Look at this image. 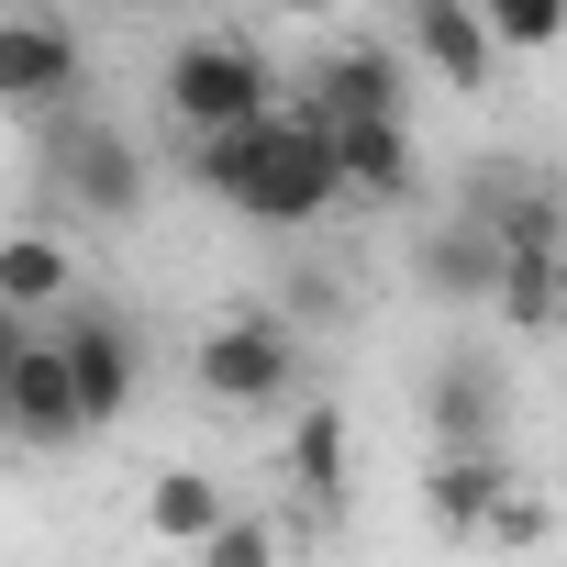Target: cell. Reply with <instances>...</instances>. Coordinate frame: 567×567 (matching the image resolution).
<instances>
[{"label": "cell", "mask_w": 567, "mask_h": 567, "mask_svg": "<svg viewBox=\"0 0 567 567\" xmlns=\"http://www.w3.org/2000/svg\"><path fill=\"white\" fill-rule=\"evenodd\" d=\"M278 478H290L312 512H334V501H346V478H357V423H346L334 401H301V412H290V434H278Z\"/></svg>", "instance_id": "cell-14"}, {"label": "cell", "mask_w": 567, "mask_h": 567, "mask_svg": "<svg viewBox=\"0 0 567 567\" xmlns=\"http://www.w3.org/2000/svg\"><path fill=\"white\" fill-rule=\"evenodd\" d=\"M34 334H45V323H23V312H0V379L23 368V346H34Z\"/></svg>", "instance_id": "cell-22"}, {"label": "cell", "mask_w": 567, "mask_h": 567, "mask_svg": "<svg viewBox=\"0 0 567 567\" xmlns=\"http://www.w3.org/2000/svg\"><path fill=\"white\" fill-rule=\"evenodd\" d=\"M334 301H346V290H334V267H312V256H301V267H290V301H278V312H290V323H323Z\"/></svg>", "instance_id": "cell-20"}, {"label": "cell", "mask_w": 567, "mask_h": 567, "mask_svg": "<svg viewBox=\"0 0 567 567\" xmlns=\"http://www.w3.org/2000/svg\"><path fill=\"white\" fill-rule=\"evenodd\" d=\"M323 123H401V101H412V56L401 45H379V34H346V45H323L312 56V90H301Z\"/></svg>", "instance_id": "cell-8"}, {"label": "cell", "mask_w": 567, "mask_h": 567, "mask_svg": "<svg viewBox=\"0 0 567 567\" xmlns=\"http://www.w3.org/2000/svg\"><path fill=\"white\" fill-rule=\"evenodd\" d=\"M56 346H68V379H79V412H90V434L134 401V323L123 312H101V301H79L68 323H56Z\"/></svg>", "instance_id": "cell-12"}, {"label": "cell", "mask_w": 567, "mask_h": 567, "mask_svg": "<svg viewBox=\"0 0 567 567\" xmlns=\"http://www.w3.org/2000/svg\"><path fill=\"white\" fill-rule=\"evenodd\" d=\"M79 434H90V412H79L68 346H56V334H34V346H23V368L0 379V445H23V456H68Z\"/></svg>", "instance_id": "cell-7"}, {"label": "cell", "mask_w": 567, "mask_h": 567, "mask_svg": "<svg viewBox=\"0 0 567 567\" xmlns=\"http://www.w3.org/2000/svg\"><path fill=\"white\" fill-rule=\"evenodd\" d=\"M223 523H234V489H223L212 467H156V478H145V534H156V545L200 556Z\"/></svg>", "instance_id": "cell-16"}, {"label": "cell", "mask_w": 567, "mask_h": 567, "mask_svg": "<svg viewBox=\"0 0 567 567\" xmlns=\"http://www.w3.org/2000/svg\"><path fill=\"white\" fill-rule=\"evenodd\" d=\"M545 534H556V501H534V489H523V501H501V523H489L478 545H489V556H534Z\"/></svg>", "instance_id": "cell-19"}, {"label": "cell", "mask_w": 567, "mask_h": 567, "mask_svg": "<svg viewBox=\"0 0 567 567\" xmlns=\"http://www.w3.org/2000/svg\"><path fill=\"white\" fill-rule=\"evenodd\" d=\"M101 12H134V23H145V12H178V0H101Z\"/></svg>", "instance_id": "cell-23"}, {"label": "cell", "mask_w": 567, "mask_h": 567, "mask_svg": "<svg viewBox=\"0 0 567 567\" xmlns=\"http://www.w3.org/2000/svg\"><path fill=\"white\" fill-rule=\"evenodd\" d=\"M0 312H23L45 334L79 312V256L56 223H0Z\"/></svg>", "instance_id": "cell-11"}, {"label": "cell", "mask_w": 567, "mask_h": 567, "mask_svg": "<svg viewBox=\"0 0 567 567\" xmlns=\"http://www.w3.org/2000/svg\"><path fill=\"white\" fill-rule=\"evenodd\" d=\"M412 278H423V301H445V312H489L501 301V234H489V212H456V223L412 234Z\"/></svg>", "instance_id": "cell-9"}, {"label": "cell", "mask_w": 567, "mask_h": 567, "mask_svg": "<svg viewBox=\"0 0 567 567\" xmlns=\"http://www.w3.org/2000/svg\"><path fill=\"white\" fill-rule=\"evenodd\" d=\"M189 178H200L212 200H234L245 223H267V234H301V223H323V212L346 200L334 123H323L312 101L267 112V123H245V134H223V145H189Z\"/></svg>", "instance_id": "cell-1"}, {"label": "cell", "mask_w": 567, "mask_h": 567, "mask_svg": "<svg viewBox=\"0 0 567 567\" xmlns=\"http://www.w3.org/2000/svg\"><path fill=\"white\" fill-rule=\"evenodd\" d=\"M79 79H90L79 23L45 12V0H12V12H0V112L56 123V112H79Z\"/></svg>", "instance_id": "cell-5"}, {"label": "cell", "mask_w": 567, "mask_h": 567, "mask_svg": "<svg viewBox=\"0 0 567 567\" xmlns=\"http://www.w3.org/2000/svg\"><path fill=\"white\" fill-rule=\"evenodd\" d=\"M501 501H523L512 445H501V456H434V467H423V523H434V534H467V545H478V534L501 523Z\"/></svg>", "instance_id": "cell-13"}, {"label": "cell", "mask_w": 567, "mask_h": 567, "mask_svg": "<svg viewBox=\"0 0 567 567\" xmlns=\"http://www.w3.org/2000/svg\"><path fill=\"white\" fill-rule=\"evenodd\" d=\"M401 56H412L434 90L478 101V90H489V68H501V34L478 23V0H412V34H401Z\"/></svg>", "instance_id": "cell-10"}, {"label": "cell", "mask_w": 567, "mask_h": 567, "mask_svg": "<svg viewBox=\"0 0 567 567\" xmlns=\"http://www.w3.org/2000/svg\"><path fill=\"white\" fill-rule=\"evenodd\" d=\"M556 200H567V189H556Z\"/></svg>", "instance_id": "cell-24"}, {"label": "cell", "mask_w": 567, "mask_h": 567, "mask_svg": "<svg viewBox=\"0 0 567 567\" xmlns=\"http://www.w3.org/2000/svg\"><path fill=\"white\" fill-rule=\"evenodd\" d=\"M256 12H267V23H312V34H323V23H334V0H256Z\"/></svg>", "instance_id": "cell-21"}, {"label": "cell", "mask_w": 567, "mask_h": 567, "mask_svg": "<svg viewBox=\"0 0 567 567\" xmlns=\"http://www.w3.org/2000/svg\"><path fill=\"white\" fill-rule=\"evenodd\" d=\"M334 167H346V200H368V212H401L423 189L412 123H334Z\"/></svg>", "instance_id": "cell-15"}, {"label": "cell", "mask_w": 567, "mask_h": 567, "mask_svg": "<svg viewBox=\"0 0 567 567\" xmlns=\"http://www.w3.org/2000/svg\"><path fill=\"white\" fill-rule=\"evenodd\" d=\"M423 423H434V456H501V434H512V379H501V357H489V346L434 357Z\"/></svg>", "instance_id": "cell-6"}, {"label": "cell", "mask_w": 567, "mask_h": 567, "mask_svg": "<svg viewBox=\"0 0 567 567\" xmlns=\"http://www.w3.org/2000/svg\"><path fill=\"white\" fill-rule=\"evenodd\" d=\"M200 567H278V523H267V512H245V501H234V523H223V534H212V545H200Z\"/></svg>", "instance_id": "cell-18"}, {"label": "cell", "mask_w": 567, "mask_h": 567, "mask_svg": "<svg viewBox=\"0 0 567 567\" xmlns=\"http://www.w3.org/2000/svg\"><path fill=\"white\" fill-rule=\"evenodd\" d=\"M189 379H200V401H223V412H278V401H301L312 357H301V323L278 312V301H245V312L200 323Z\"/></svg>", "instance_id": "cell-3"}, {"label": "cell", "mask_w": 567, "mask_h": 567, "mask_svg": "<svg viewBox=\"0 0 567 567\" xmlns=\"http://www.w3.org/2000/svg\"><path fill=\"white\" fill-rule=\"evenodd\" d=\"M478 23L501 34V56H534V45L567 34V0H478Z\"/></svg>", "instance_id": "cell-17"}, {"label": "cell", "mask_w": 567, "mask_h": 567, "mask_svg": "<svg viewBox=\"0 0 567 567\" xmlns=\"http://www.w3.org/2000/svg\"><path fill=\"white\" fill-rule=\"evenodd\" d=\"M34 167H45L56 212H79V223H134L145 212V145L123 123H101V112L34 123Z\"/></svg>", "instance_id": "cell-4"}, {"label": "cell", "mask_w": 567, "mask_h": 567, "mask_svg": "<svg viewBox=\"0 0 567 567\" xmlns=\"http://www.w3.org/2000/svg\"><path fill=\"white\" fill-rule=\"evenodd\" d=\"M156 112H167V134L223 145V134L267 123V112H278V90H267V56H256L245 34H178V45H167V68H156Z\"/></svg>", "instance_id": "cell-2"}]
</instances>
